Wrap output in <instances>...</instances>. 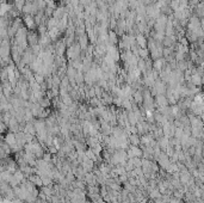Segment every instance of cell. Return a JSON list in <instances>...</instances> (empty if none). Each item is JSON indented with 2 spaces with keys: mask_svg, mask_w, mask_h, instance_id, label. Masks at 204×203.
<instances>
[{
  "mask_svg": "<svg viewBox=\"0 0 204 203\" xmlns=\"http://www.w3.org/2000/svg\"><path fill=\"white\" fill-rule=\"evenodd\" d=\"M158 103L160 104V105H164V106H165V105L167 104V99L165 98V97H162V96L160 94V96L158 97Z\"/></svg>",
  "mask_w": 204,
  "mask_h": 203,
  "instance_id": "1",
  "label": "cell"
}]
</instances>
